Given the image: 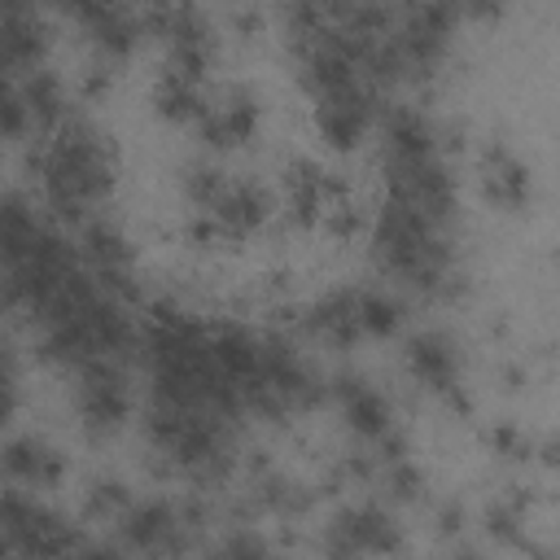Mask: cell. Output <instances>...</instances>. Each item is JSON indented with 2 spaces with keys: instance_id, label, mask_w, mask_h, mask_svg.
<instances>
[{
  "instance_id": "6da1fadb",
  "label": "cell",
  "mask_w": 560,
  "mask_h": 560,
  "mask_svg": "<svg viewBox=\"0 0 560 560\" xmlns=\"http://www.w3.org/2000/svg\"><path fill=\"white\" fill-rule=\"evenodd\" d=\"M411 368L429 385H451V376H455V350L442 337H416L411 341Z\"/></svg>"
}]
</instances>
